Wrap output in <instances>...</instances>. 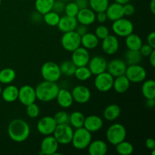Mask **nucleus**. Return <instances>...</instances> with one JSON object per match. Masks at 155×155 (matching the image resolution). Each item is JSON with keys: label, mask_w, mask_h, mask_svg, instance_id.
Segmentation results:
<instances>
[{"label": "nucleus", "mask_w": 155, "mask_h": 155, "mask_svg": "<svg viewBox=\"0 0 155 155\" xmlns=\"http://www.w3.org/2000/svg\"><path fill=\"white\" fill-rule=\"evenodd\" d=\"M26 107H27V108H26V113H27V115L29 117L32 118V119H34V118H36L39 117V113H40V108H39V105L36 102H33L32 104H28Z\"/></svg>", "instance_id": "nucleus-41"}, {"label": "nucleus", "mask_w": 155, "mask_h": 155, "mask_svg": "<svg viewBox=\"0 0 155 155\" xmlns=\"http://www.w3.org/2000/svg\"><path fill=\"white\" fill-rule=\"evenodd\" d=\"M127 63L122 59L115 58L110 61L107 63V71L115 78L119 76H122L125 74L127 70Z\"/></svg>", "instance_id": "nucleus-18"}, {"label": "nucleus", "mask_w": 155, "mask_h": 155, "mask_svg": "<svg viewBox=\"0 0 155 155\" xmlns=\"http://www.w3.org/2000/svg\"><path fill=\"white\" fill-rule=\"evenodd\" d=\"M1 4H2V0H0V5H1Z\"/></svg>", "instance_id": "nucleus-59"}, {"label": "nucleus", "mask_w": 155, "mask_h": 155, "mask_svg": "<svg viewBox=\"0 0 155 155\" xmlns=\"http://www.w3.org/2000/svg\"><path fill=\"white\" fill-rule=\"evenodd\" d=\"M154 50V48H152L148 44H142L141 48H139V51H140L142 57H148Z\"/></svg>", "instance_id": "nucleus-45"}, {"label": "nucleus", "mask_w": 155, "mask_h": 155, "mask_svg": "<svg viewBox=\"0 0 155 155\" xmlns=\"http://www.w3.org/2000/svg\"><path fill=\"white\" fill-rule=\"evenodd\" d=\"M116 151L120 155H130L134 151V147L130 142L124 140L115 145Z\"/></svg>", "instance_id": "nucleus-36"}, {"label": "nucleus", "mask_w": 155, "mask_h": 155, "mask_svg": "<svg viewBox=\"0 0 155 155\" xmlns=\"http://www.w3.org/2000/svg\"><path fill=\"white\" fill-rule=\"evenodd\" d=\"M71 94L74 98V101L80 104L89 102L92 96L90 89L83 85H78L75 86L71 91Z\"/></svg>", "instance_id": "nucleus-14"}, {"label": "nucleus", "mask_w": 155, "mask_h": 155, "mask_svg": "<svg viewBox=\"0 0 155 155\" xmlns=\"http://www.w3.org/2000/svg\"><path fill=\"white\" fill-rule=\"evenodd\" d=\"M74 76L80 81H86L92 77V74L87 66H83L77 67Z\"/></svg>", "instance_id": "nucleus-38"}, {"label": "nucleus", "mask_w": 155, "mask_h": 155, "mask_svg": "<svg viewBox=\"0 0 155 155\" xmlns=\"http://www.w3.org/2000/svg\"><path fill=\"white\" fill-rule=\"evenodd\" d=\"M74 129L69 124L57 125L52 136L55 138L59 145H68L71 143Z\"/></svg>", "instance_id": "nucleus-6"}, {"label": "nucleus", "mask_w": 155, "mask_h": 155, "mask_svg": "<svg viewBox=\"0 0 155 155\" xmlns=\"http://www.w3.org/2000/svg\"><path fill=\"white\" fill-rule=\"evenodd\" d=\"M59 89L58 85L54 82L44 80L35 88L36 99L42 102H50L55 99Z\"/></svg>", "instance_id": "nucleus-2"}, {"label": "nucleus", "mask_w": 155, "mask_h": 155, "mask_svg": "<svg viewBox=\"0 0 155 155\" xmlns=\"http://www.w3.org/2000/svg\"><path fill=\"white\" fill-rule=\"evenodd\" d=\"M20 102L24 106L35 102L36 100L35 88L30 85H24L21 86L18 91V98Z\"/></svg>", "instance_id": "nucleus-12"}, {"label": "nucleus", "mask_w": 155, "mask_h": 155, "mask_svg": "<svg viewBox=\"0 0 155 155\" xmlns=\"http://www.w3.org/2000/svg\"><path fill=\"white\" fill-rule=\"evenodd\" d=\"M126 63L127 64H138L141 62L142 56L139 50H130L128 49L125 54Z\"/></svg>", "instance_id": "nucleus-34"}, {"label": "nucleus", "mask_w": 155, "mask_h": 155, "mask_svg": "<svg viewBox=\"0 0 155 155\" xmlns=\"http://www.w3.org/2000/svg\"><path fill=\"white\" fill-rule=\"evenodd\" d=\"M125 76L128 78L130 83H142L147 77V71L145 68L139 64L129 65L126 70Z\"/></svg>", "instance_id": "nucleus-9"}, {"label": "nucleus", "mask_w": 155, "mask_h": 155, "mask_svg": "<svg viewBox=\"0 0 155 155\" xmlns=\"http://www.w3.org/2000/svg\"><path fill=\"white\" fill-rule=\"evenodd\" d=\"M150 9L153 15L155 14V0H151L150 2Z\"/></svg>", "instance_id": "nucleus-55"}, {"label": "nucleus", "mask_w": 155, "mask_h": 155, "mask_svg": "<svg viewBox=\"0 0 155 155\" xmlns=\"http://www.w3.org/2000/svg\"><path fill=\"white\" fill-rule=\"evenodd\" d=\"M16 79V72L10 68H4L0 71V83L2 84H11Z\"/></svg>", "instance_id": "nucleus-31"}, {"label": "nucleus", "mask_w": 155, "mask_h": 155, "mask_svg": "<svg viewBox=\"0 0 155 155\" xmlns=\"http://www.w3.org/2000/svg\"><path fill=\"white\" fill-rule=\"evenodd\" d=\"M92 142V133L84 127L76 129L73 135L72 143L73 146L77 150H84L87 148L88 145Z\"/></svg>", "instance_id": "nucleus-3"}, {"label": "nucleus", "mask_w": 155, "mask_h": 155, "mask_svg": "<svg viewBox=\"0 0 155 155\" xmlns=\"http://www.w3.org/2000/svg\"><path fill=\"white\" fill-rule=\"evenodd\" d=\"M147 44L155 48V32L152 31L147 36Z\"/></svg>", "instance_id": "nucleus-49"}, {"label": "nucleus", "mask_w": 155, "mask_h": 155, "mask_svg": "<svg viewBox=\"0 0 155 155\" xmlns=\"http://www.w3.org/2000/svg\"><path fill=\"white\" fill-rule=\"evenodd\" d=\"M121 108L118 104H111L107 105L103 112V117L107 121H114L120 116Z\"/></svg>", "instance_id": "nucleus-27"}, {"label": "nucleus", "mask_w": 155, "mask_h": 155, "mask_svg": "<svg viewBox=\"0 0 155 155\" xmlns=\"http://www.w3.org/2000/svg\"><path fill=\"white\" fill-rule=\"evenodd\" d=\"M2 87H1V85H0V95H1V93H2Z\"/></svg>", "instance_id": "nucleus-57"}, {"label": "nucleus", "mask_w": 155, "mask_h": 155, "mask_svg": "<svg viewBox=\"0 0 155 155\" xmlns=\"http://www.w3.org/2000/svg\"><path fill=\"white\" fill-rule=\"evenodd\" d=\"M31 19L34 22H39V21L42 20V15L39 14V12H36L31 15Z\"/></svg>", "instance_id": "nucleus-52"}, {"label": "nucleus", "mask_w": 155, "mask_h": 155, "mask_svg": "<svg viewBox=\"0 0 155 155\" xmlns=\"http://www.w3.org/2000/svg\"><path fill=\"white\" fill-rule=\"evenodd\" d=\"M64 2H71V1H72V0H63Z\"/></svg>", "instance_id": "nucleus-58"}, {"label": "nucleus", "mask_w": 155, "mask_h": 155, "mask_svg": "<svg viewBox=\"0 0 155 155\" xmlns=\"http://www.w3.org/2000/svg\"><path fill=\"white\" fill-rule=\"evenodd\" d=\"M88 26L83 25V24H80V25H77V27L75 29V31L77 32V34L80 36H83V35L86 34V33H88Z\"/></svg>", "instance_id": "nucleus-48"}, {"label": "nucleus", "mask_w": 155, "mask_h": 155, "mask_svg": "<svg viewBox=\"0 0 155 155\" xmlns=\"http://www.w3.org/2000/svg\"><path fill=\"white\" fill-rule=\"evenodd\" d=\"M107 62L102 56L96 55L90 58L87 67L90 70L92 75H98L107 71Z\"/></svg>", "instance_id": "nucleus-16"}, {"label": "nucleus", "mask_w": 155, "mask_h": 155, "mask_svg": "<svg viewBox=\"0 0 155 155\" xmlns=\"http://www.w3.org/2000/svg\"><path fill=\"white\" fill-rule=\"evenodd\" d=\"M85 116L82 112L76 110L69 115V124L74 129H78L83 127Z\"/></svg>", "instance_id": "nucleus-33"}, {"label": "nucleus", "mask_w": 155, "mask_h": 155, "mask_svg": "<svg viewBox=\"0 0 155 155\" xmlns=\"http://www.w3.org/2000/svg\"><path fill=\"white\" fill-rule=\"evenodd\" d=\"M126 137L127 129L121 124H114L108 127L106 132V139L107 142L114 146L125 140Z\"/></svg>", "instance_id": "nucleus-4"}, {"label": "nucleus", "mask_w": 155, "mask_h": 155, "mask_svg": "<svg viewBox=\"0 0 155 155\" xmlns=\"http://www.w3.org/2000/svg\"><path fill=\"white\" fill-rule=\"evenodd\" d=\"M55 99L58 105L62 108H69L74 102L71 92L64 88L59 89Z\"/></svg>", "instance_id": "nucleus-21"}, {"label": "nucleus", "mask_w": 155, "mask_h": 155, "mask_svg": "<svg viewBox=\"0 0 155 155\" xmlns=\"http://www.w3.org/2000/svg\"><path fill=\"white\" fill-rule=\"evenodd\" d=\"M79 11H80V8H79L78 6L74 2H68L66 5H65L64 7V12L65 15H68V16L70 17H74L76 18L78 14Z\"/></svg>", "instance_id": "nucleus-40"}, {"label": "nucleus", "mask_w": 155, "mask_h": 155, "mask_svg": "<svg viewBox=\"0 0 155 155\" xmlns=\"http://www.w3.org/2000/svg\"><path fill=\"white\" fill-rule=\"evenodd\" d=\"M148 58H149V62L150 64H151V65L153 67V68H154L155 67V50H154V51L151 53V54L148 56Z\"/></svg>", "instance_id": "nucleus-53"}, {"label": "nucleus", "mask_w": 155, "mask_h": 155, "mask_svg": "<svg viewBox=\"0 0 155 155\" xmlns=\"http://www.w3.org/2000/svg\"><path fill=\"white\" fill-rule=\"evenodd\" d=\"M114 1L115 2L119 3V4L124 5V4H127V3L130 2V0H114Z\"/></svg>", "instance_id": "nucleus-56"}, {"label": "nucleus", "mask_w": 155, "mask_h": 155, "mask_svg": "<svg viewBox=\"0 0 155 155\" xmlns=\"http://www.w3.org/2000/svg\"><path fill=\"white\" fill-rule=\"evenodd\" d=\"M8 134L10 139L15 142H25L30 134V127L25 120L15 119L10 122L8 127Z\"/></svg>", "instance_id": "nucleus-1"}, {"label": "nucleus", "mask_w": 155, "mask_h": 155, "mask_svg": "<svg viewBox=\"0 0 155 155\" xmlns=\"http://www.w3.org/2000/svg\"><path fill=\"white\" fill-rule=\"evenodd\" d=\"M90 58L89 50L80 45L72 51L71 61L74 62L76 67L87 66Z\"/></svg>", "instance_id": "nucleus-15"}, {"label": "nucleus", "mask_w": 155, "mask_h": 155, "mask_svg": "<svg viewBox=\"0 0 155 155\" xmlns=\"http://www.w3.org/2000/svg\"><path fill=\"white\" fill-rule=\"evenodd\" d=\"M59 144L55 139V138L52 136H45L42 140L40 144V154L45 155H54L57 154Z\"/></svg>", "instance_id": "nucleus-13"}, {"label": "nucleus", "mask_w": 155, "mask_h": 155, "mask_svg": "<svg viewBox=\"0 0 155 155\" xmlns=\"http://www.w3.org/2000/svg\"><path fill=\"white\" fill-rule=\"evenodd\" d=\"M107 15H106L105 12H98L95 15V21H98L99 24H104V23L107 21Z\"/></svg>", "instance_id": "nucleus-47"}, {"label": "nucleus", "mask_w": 155, "mask_h": 155, "mask_svg": "<svg viewBox=\"0 0 155 155\" xmlns=\"http://www.w3.org/2000/svg\"><path fill=\"white\" fill-rule=\"evenodd\" d=\"M109 4V0H89V7L95 13L105 12Z\"/></svg>", "instance_id": "nucleus-37"}, {"label": "nucleus", "mask_w": 155, "mask_h": 155, "mask_svg": "<svg viewBox=\"0 0 155 155\" xmlns=\"http://www.w3.org/2000/svg\"><path fill=\"white\" fill-rule=\"evenodd\" d=\"M40 73L44 80L54 83L58 81L62 75L60 67L54 61L45 62L41 67Z\"/></svg>", "instance_id": "nucleus-5"}, {"label": "nucleus", "mask_w": 155, "mask_h": 155, "mask_svg": "<svg viewBox=\"0 0 155 155\" xmlns=\"http://www.w3.org/2000/svg\"><path fill=\"white\" fill-rule=\"evenodd\" d=\"M57 127L54 117L51 116H45L41 118L36 124L37 131L42 136L52 135Z\"/></svg>", "instance_id": "nucleus-11"}, {"label": "nucleus", "mask_w": 155, "mask_h": 155, "mask_svg": "<svg viewBox=\"0 0 155 155\" xmlns=\"http://www.w3.org/2000/svg\"><path fill=\"white\" fill-rule=\"evenodd\" d=\"M88 152L90 155H105L107 152V143L101 139L92 141L87 147Z\"/></svg>", "instance_id": "nucleus-23"}, {"label": "nucleus", "mask_w": 155, "mask_h": 155, "mask_svg": "<svg viewBox=\"0 0 155 155\" xmlns=\"http://www.w3.org/2000/svg\"><path fill=\"white\" fill-rule=\"evenodd\" d=\"M54 0H36L34 3L36 12L42 15L52 10Z\"/></svg>", "instance_id": "nucleus-32"}, {"label": "nucleus", "mask_w": 155, "mask_h": 155, "mask_svg": "<svg viewBox=\"0 0 155 155\" xmlns=\"http://www.w3.org/2000/svg\"><path fill=\"white\" fill-rule=\"evenodd\" d=\"M119 48V40L115 35L109 34L108 36L102 39L101 48L105 54H108V55H113L117 52Z\"/></svg>", "instance_id": "nucleus-17"}, {"label": "nucleus", "mask_w": 155, "mask_h": 155, "mask_svg": "<svg viewBox=\"0 0 155 155\" xmlns=\"http://www.w3.org/2000/svg\"><path fill=\"white\" fill-rule=\"evenodd\" d=\"M105 13L107 15V20H110V21H117V20L124 17L123 5L115 2L111 4H109L106 9Z\"/></svg>", "instance_id": "nucleus-24"}, {"label": "nucleus", "mask_w": 155, "mask_h": 155, "mask_svg": "<svg viewBox=\"0 0 155 155\" xmlns=\"http://www.w3.org/2000/svg\"><path fill=\"white\" fill-rule=\"evenodd\" d=\"M53 117H54L57 125L69 124V114L66 111H64V110L58 111Z\"/></svg>", "instance_id": "nucleus-42"}, {"label": "nucleus", "mask_w": 155, "mask_h": 155, "mask_svg": "<svg viewBox=\"0 0 155 155\" xmlns=\"http://www.w3.org/2000/svg\"><path fill=\"white\" fill-rule=\"evenodd\" d=\"M114 80V77H112L107 71L101 74L95 75L94 80V86L95 89L101 92H109L113 89Z\"/></svg>", "instance_id": "nucleus-10"}, {"label": "nucleus", "mask_w": 155, "mask_h": 155, "mask_svg": "<svg viewBox=\"0 0 155 155\" xmlns=\"http://www.w3.org/2000/svg\"><path fill=\"white\" fill-rule=\"evenodd\" d=\"M59 67H60L61 74H64L67 77L74 76L76 68H77V67L72 61H64L59 65Z\"/></svg>", "instance_id": "nucleus-39"}, {"label": "nucleus", "mask_w": 155, "mask_h": 155, "mask_svg": "<svg viewBox=\"0 0 155 155\" xmlns=\"http://www.w3.org/2000/svg\"><path fill=\"white\" fill-rule=\"evenodd\" d=\"M142 94L145 99L155 98V81L154 80H144L142 86Z\"/></svg>", "instance_id": "nucleus-29"}, {"label": "nucleus", "mask_w": 155, "mask_h": 155, "mask_svg": "<svg viewBox=\"0 0 155 155\" xmlns=\"http://www.w3.org/2000/svg\"><path fill=\"white\" fill-rule=\"evenodd\" d=\"M103 125H104V122H103L102 118L98 115L92 114L85 117L83 127L91 133L99 131L103 127Z\"/></svg>", "instance_id": "nucleus-19"}, {"label": "nucleus", "mask_w": 155, "mask_h": 155, "mask_svg": "<svg viewBox=\"0 0 155 155\" xmlns=\"http://www.w3.org/2000/svg\"><path fill=\"white\" fill-rule=\"evenodd\" d=\"M95 34L97 37L98 38V39H101L106 37V36H108L110 34V30L107 28V27H106L104 24H100L99 26L96 27L95 30Z\"/></svg>", "instance_id": "nucleus-43"}, {"label": "nucleus", "mask_w": 155, "mask_h": 155, "mask_svg": "<svg viewBox=\"0 0 155 155\" xmlns=\"http://www.w3.org/2000/svg\"><path fill=\"white\" fill-rule=\"evenodd\" d=\"M155 98L152 99H146V106L148 108H153L155 105Z\"/></svg>", "instance_id": "nucleus-54"}, {"label": "nucleus", "mask_w": 155, "mask_h": 155, "mask_svg": "<svg viewBox=\"0 0 155 155\" xmlns=\"http://www.w3.org/2000/svg\"><path fill=\"white\" fill-rule=\"evenodd\" d=\"M99 44V39L95 33H86L81 36V45L88 50L94 49Z\"/></svg>", "instance_id": "nucleus-28"}, {"label": "nucleus", "mask_w": 155, "mask_h": 155, "mask_svg": "<svg viewBox=\"0 0 155 155\" xmlns=\"http://www.w3.org/2000/svg\"><path fill=\"white\" fill-rule=\"evenodd\" d=\"M61 44L64 49L72 52L81 45V36H79L75 30L64 33L61 39Z\"/></svg>", "instance_id": "nucleus-8"}, {"label": "nucleus", "mask_w": 155, "mask_h": 155, "mask_svg": "<svg viewBox=\"0 0 155 155\" xmlns=\"http://www.w3.org/2000/svg\"><path fill=\"white\" fill-rule=\"evenodd\" d=\"M130 84H131L130 81L124 74V75L115 77L114 80L113 89L117 93L122 94L128 91L130 87Z\"/></svg>", "instance_id": "nucleus-26"}, {"label": "nucleus", "mask_w": 155, "mask_h": 155, "mask_svg": "<svg viewBox=\"0 0 155 155\" xmlns=\"http://www.w3.org/2000/svg\"><path fill=\"white\" fill-rule=\"evenodd\" d=\"M95 15H96L95 12H93L90 8H86L80 9L76 18L77 22L80 24L89 26L95 23Z\"/></svg>", "instance_id": "nucleus-20"}, {"label": "nucleus", "mask_w": 155, "mask_h": 155, "mask_svg": "<svg viewBox=\"0 0 155 155\" xmlns=\"http://www.w3.org/2000/svg\"><path fill=\"white\" fill-rule=\"evenodd\" d=\"M74 2L77 4L80 9L89 8V0H75Z\"/></svg>", "instance_id": "nucleus-51"}, {"label": "nucleus", "mask_w": 155, "mask_h": 155, "mask_svg": "<svg viewBox=\"0 0 155 155\" xmlns=\"http://www.w3.org/2000/svg\"><path fill=\"white\" fill-rule=\"evenodd\" d=\"M112 30L117 36L126 37L133 33L134 25L130 20L123 17L117 21H113Z\"/></svg>", "instance_id": "nucleus-7"}, {"label": "nucleus", "mask_w": 155, "mask_h": 155, "mask_svg": "<svg viewBox=\"0 0 155 155\" xmlns=\"http://www.w3.org/2000/svg\"><path fill=\"white\" fill-rule=\"evenodd\" d=\"M77 25H78V22H77V18L74 17L65 15V16L61 17L57 27L58 30L64 33L67 32L74 31Z\"/></svg>", "instance_id": "nucleus-22"}, {"label": "nucleus", "mask_w": 155, "mask_h": 155, "mask_svg": "<svg viewBox=\"0 0 155 155\" xmlns=\"http://www.w3.org/2000/svg\"><path fill=\"white\" fill-rule=\"evenodd\" d=\"M18 91L19 89L16 86L8 84L2 90L1 95L2 99L8 103L15 102L18 98Z\"/></svg>", "instance_id": "nucleus-25"}, {"label": "nucleus", "mask_w": 155, "mask_h": 155, "mask_svg": "<svg viewBox=\"0 0 155 155\" xmlns=\"http://www.w3.org/2000/svg\"><path fill=\"white\" fill-rule=\"evenodd\" d=\"M65 2L63 0H54V5L52 7V11L57 12V13L61 14L64 12L65 7Z\"/></svg>", "instance_id": "nucleus-44"}, {"label": "nucleus", "mask_w": 155, "mask_h": 155, "mask_svg": "<svg viewBox=\"0 0 155 155\" xmlns=\"http://www.w3.org/2000/svg\"><path fill=\"white\" fill-rule=\"evenodd\" d=\"M123 9H124V16H132L135 13V7L132 4L127 3V4L123 5Z\"/></svg>", "instance_id": "nucleus-46"}, {"label": "nucleus", "mask_w": 155, "mask_h": 155, "mask_svg": "<svg viewBox=\"0 0 155 155\" xmlns=\"http://www.w3.org/2000/svg\"><path fill=\"white\" fill-rule=\"evenodd\" d=\"M60 18L58 13L51 10L42 15V21L49 27H57L60 21Z\"/></svg>", "instance_id": "nucleus-35"}, {"label": "nucleus", "mask_w": 155, "mask_h": 155, "mask_svg": "<svg viewBox=\"0 0 155 155\" xmlns=\"http://www.w3.org/2000/svg\"><path fill=\"white\" fill-rule=\"evenodd\" d=\"M125 43L127 48L130 50H139L143 44L142 38L138 34L133 33L126 36Z\"/></svg>", "instance_id": "nucleus-30"}, {"label": "nucleus", "mask_w": 155, "mask_h": 155, "mask_svg": "<svg viewBox=\"0 0 155 155\" xmlns=\"http://www.w3.org/2000/svg\"><path fill=\"white\" fill-rule=\"evenodd\" d=\"M145 147L148 150H154L155 149V140L153 138H148L145 140Z\"/></svg>", "instance_id": "nucleus-50"}]
</instances>
